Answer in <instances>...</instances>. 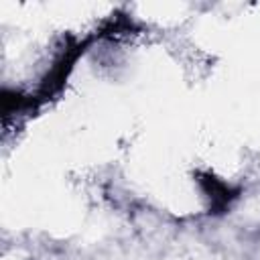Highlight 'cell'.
Here are the masks:
<instances>
[{
  "instance_id": "cell-1",
  "label": "cell",
  "mask_w": 260,
  "mask_h": 260,
  "mask_svg": "<svg viewBox=\"0 0 260 260\" xmlns=\"http://www.w3.org/2000/svg\"><path fill=\"white\" fill-rule=\"evenodd\" d=\"M205 185L209 187V197H211V201H213V205H217V207H223V205H228V201H230V189L223 185V183H219V181H215L213 177H207V181H205Z\"/></svg>"
}]
</instances>
